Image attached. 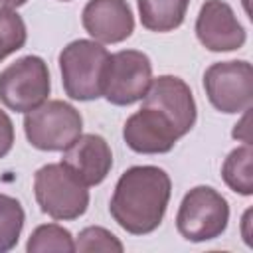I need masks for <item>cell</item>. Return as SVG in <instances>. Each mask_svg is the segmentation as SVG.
Returning <instances> with one entry per match:
<instances>
[{
  "instance_id": "4fadbf2b",
  "label": "cell",
  "mask_w": 253,
  "mask_h": 253,
  "mask_svg": "<svg viewBox=\"0 0 253 253\" xmlns=\"http://www.w3.org/2000/svg\"><path fill=\"white\" fill-rule=\"evenodd\" d=\"M61 164L87 188L101 184L113 168V152L109 142L99 134H79V138L63 150Z\"/></svg>"
},
{
  "instance_id": "8fae6325",
  "label": "cell",
  "mask_w": 253,
  "mask_h": 253,
  "mask_svg": "<svg viewBox=\"0 0 253 253\" xmlns=\"http://www.w3.org/2000/svg\"><path fill=\"white\" fill-rule=\"evenodd\" d=\"M142 105L160 109L176 125L182 136H186L196 125L198 111L192 89L176 75H160L152 79L146 95L142 97Z\"/></svg>"
},
{
  "instance_id": "ffe728a7",
  "label": "cell",
  "mask_w": 253,
  "mask_h": 253,
  "mask_svg": "<svg viewBox=\"0 0 253 253\" xmlns=\"http://www.w3.org/2000/svg\"><path fill=\"white\" fill-rule=\"evenodd\" d=\"M14 146V125L6 111L0 109V158H4Z\"/></svg>"
},
{
  "instance_id": "5bb4252c",
  "label": "cell",
  "mask_w": 253,
  "mask_h": 253,
  "mask_svg": "<svg viewBox=\"0 0 253 253\" xmlns=\"http://www.w3.org/2000/svg\"><path fill=\"white\" fill-rule=\"evenodd\" d=\"M140 24L150 32H172L182 26L190 0H136Z\"/></svg>"
},
{
  "instance_id": "44dd1931",
  "label": "cell",
  "mask_w": 253,
  "mask_h": 253,
  "mask_svg": "<svg viewBox=\"0 0 253 253\" xmlns=\"http://www.w3.org/2000/svg\"><path fill=\"white\" fill-rule=\"evenodd\" d=\"M28 0H0V6H4V8H12V10H16V8H20V6H24Z\"/></svg>"
},
{
  "instance_id": "d6986e66",
  "label": "cell",
  "mask_w": 253,
  "mask_h": 253,
  "mask_svg": "<svg viewBox=\"0 0 253 253\" xmlns=\"http://www.w3.org/2000/svg\"><path fill=\"white\" fill-rule=\"evenodd\" d=\"M123 249L125 245L119 241V237L99 225H89L81 229L75 239V251H81V253H91V251L123 253Z\"/></svg>"
},
{
  "instance_id": "30bf717a",
  "label": "cell",
  "mask_w": 253,
  "mask_h": 253,
  "mask_svg": "<svg viewBox=\"0 0 253 253\" xmlns=\"http://www.w3.org/2000/svg\"><path fill=\"white\" fill-rule=\"evenodd\" d=\"M196 36L210 51H233L243 47L247 34L233 8L223 0H206L196 18Z\"/></svg>"
},
{
  "instance_id": "ac0fdd59",
  "label": "cell",
  "mask_w": 253,
  "mask_h": 253,
  "mask_svg": "<svg viewBox=\"0 0 253 253\" xmlns=\"http://www.w3.org/2000/svg\"><path fill=\"white\" fill-rule=\"evenodd\" d=\"M26 40L28 32L22 16L12 8L0 6V61L22 49Z\"/></svg>"
},
{
  "instance_id": "52a82bcc",
  "label": "cell",
  "mask_w": 253,
  "mask_h": 253,
  "mask_svg": "<svg viewBox=\"0 0 253 253\" xmlns=\"http://www.w3.org/2000/svg\"><path fill=\"white\" fill-rule=\"evenodd\" d=\"M204 89L213 109L235 115L251 109L253 67L245 59L211 63L204 73Z\"/></svg>"
},
{
  "instance_id": "e0dca14e",
  "label": "cell",
  "mask_w": 253,
  "mask_h": 253,
  "mask_svg": "<svg viewBox=\"0 0 253 253\" xmlns=\"http://www.w3.org/2000/svg\"><path fill=\"white\" fill-rule=\"evenodd\" d=\"M26 213L22 204L6 194H0V253H6L18 245L24 229Z\"/></svg>"
},
{
  "instance_id": "7a4b0ae2",
  "label": "cell",
  "mask_w": 253,
  "mask_h": 253,
  "mask_svg": "<svg viewBox=\"0 0 253 253\" xmlns=\"http://www.w3.org/2000/svg\"><path fill=\"white\" fill-rule=\"evenodd\" d=\"M111 53L95 40H75L59 53L61 83L67 97L95 101L103 97L105 73Z\"/></svg>"
},
{
  "instance_id": "5b68a950",
  "label": "cell",
  "mask_w": 253,
  "mask_h": 253,
  "mask_svg": "<svg viewBox=\"0 0 253 253\" xmlns=\"http://www.w3.org/2000/svg\"><path fill=\"white\" fill-rule=\"evenodd\" d=\"M229 221L227 200L211 186L192 188L180 202L176 213L178 233L194 243L219 237Z\"/></svg>"
},
{
  "instance_id": "9a60e30c",
  "label": "cell",
  "mask_w": 253,
  "mask_h": 253,
  "mask_svg": "<svg viewBox=\"0 0 253 253\" xmlns=\"http://www.w3.org/2000/svg\"><path fill=\"white\" fill-rule=\"evenodd\" d=\"M251 160H253L251 144H243L233 148L221 166V178L227 184V188L233 190L235 194H241V196L253 194Z\"/></svg>"
},
{
  "instance_id": "7c38bea8",
  "label": "cell",
  "mask_w": 253,
  "mask_h": 253,
  "mask_svg": "<svg viewBox=\"0 0 253 253\" xmlns=\"http://www.w3.org/2000/svg\"><path fill=\"white\" fill-rule=\"evenodd\" d=\"M81 24L99 43H121L134 32V16L126 0H89Z\"/></svg>"
},
{
  "instance_id": "277c9868",
  "label": "cell",
  "mask_w": 253,
  "mask_h": 253,
  "mask_svg": "<svg viewBox=\"0 0 253 253\" xmlns=\"http://www.w3.org/2000/svg\"><path fill=\"white\" fill-rule=\"evenodd\" d=\"M83 130L81 113L61 99H51L32 109L24 117V132L28 142L38 150L63 152Z\"/></svg>"
},
{
  "instance_id": "ba28073f",
  "label": "cell",
  "mask_w": 253,
  "mask_h": 253,
  "mask_svg": "<svg viewBox=\"0 0 253 253\" xmlns=\"http://www.w3.org/2000/svg\"><path fill=\"white\" fill-rule=\"evenodd\" d=\"M150 83L152 63L148 55L138 49H121L109 57L103 97L117 107H126L140 101Z\"/></svg>"
},
{
  "instance_id": "2e32d148",
  "label": "cell",
  "mask_w": 253,
  "mask_h": 253,
  "mask_svg": "<svg viewBox=\"0 0 253 253\" xmlns=\"http://www.w3.org/2000/svg\"><path fill=\"white\" fill-rule=\"evenodd\" d=\"M28 253H45V251H57V253H73L75 251V239L69 229L57 225V223H43L38 225L28 243Z\"/></svg>"
},
{
  "instance_id": "6da1fadb",
  "label": "cell",
  "mask_w": 253,
  "mask_h": 253,
  "mask_svg": "<svg viewBox=\"0 0 253 253\" xmlns=\"http://www.w3.org/2000/svg\"><path fill=\"white\" fill-rule=\"evenodd\" d=\"M172 194L166 170L158 166H130L117 180L109 211L113 219L132 235H146L158 229Z\"/></svg>"
},
{
  "instance_id": "8992f818",
  "label": "cell",
  "mask_w": 253,
  "mask_h": 253,
  "mask_svg": "<svg viewBox=\"0 0 253 253\" xmlns=\"http://www.w3.org/2000/svg\"><path fill=\"white\" fill-rule=\"evenodd\" d=\"M49 89L47 63L38 55H24L0 71V101L10 111L28 113L40 107Z\"/></svg>"
},
{
  "instance_id": "3957f363",
  "label": "cell",
  "mask_w": 253,
  "mask_h": 253,
  "mask_svg": "<svg viewBox=\"0 0 253 253\" xmlns=\"http://www.w3.org/2000/svg\"><path fill=\"white\" fill-rule=\"evenodd\" d=\"M34 194L40 210L55 221L81 217L89 206V190L61 162L45 164L34 174Z\"/></svg>"
},
{
  "instance_id": "7402d4cb",
  "label": "cell",
  "mask_w": 253,
  "mask_h": 253,
  "mask_svg": "<svg viewBox=\"0 0 253 253\" xmlns=\"http://www.w3.org/2000/svg\"><path fill=\"white\" fill-rule=\"evenodd\" d=\"M61 2H69V0H61Z\"/></svg>"
},
{
  "instance_id": "9c48e42d",
  "label": "cell",
  "mask_w": 253,
  "mask_h": 253,
  "mask_svg": "<svg viewBox=\"0 0 253 253\" xmlns=\"http://www.w3.org/2000/svg\"><path fill=\"white\" fill-rule=\"evenodd\" d=\"M123 138L126 146L138 154H164L174 148L182 134L160 109L142 105L126 119Z\"/></svg>"
}]
</instances>
